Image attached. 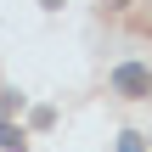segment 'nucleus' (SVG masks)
<instances>
[{
  "label": "nucleus",
  "mask_w": 152,
  "mask_h": 152,
  "mask_svg": "<svg viewBox=\"0 0 152 152\" xmlns=\"http://www.w3.org/2000/svg\"><path fill=\"white\" fill-rule=\"evenodd\" d=\"M118 152H147V141L141 135H118Z\"/></svg>",
  "instance_id": "3"
},
{
  "label": "nucleus",
  "mask_w": 152,
  "mask_h": 152,
  "mask_svg": "<svg viewBox=\"0 0 152 152\" xmlns=\"http://www.w3.org/2000/svg\"><path fill=\"white\" fill-rule=\"evenodd\" d=\"M113 90H118V96H147L152 73L141 68V62H124V68H113Z\"/></svg>",
  "instance_id": "1"
},
{
  "label": "nucleus",
  "mask_w": 152,
  "mask_h": 152,
  "mask_svg": "<svg viewBox=\"0 0 152 152\" xmlns=\"http://www.w3.org/2000/svg\"><path fill=\"white\" fill-rule=\"evenodd\" d=\"M0 147L6 152H23V130H17V124H0Z\"/></svg>",
  "instance_id": "2"
}]
</instances>
